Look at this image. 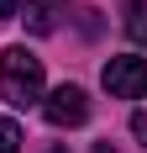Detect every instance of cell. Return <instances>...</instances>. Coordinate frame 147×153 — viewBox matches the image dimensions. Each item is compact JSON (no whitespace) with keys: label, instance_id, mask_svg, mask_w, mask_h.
<instances>
[{"label":"cell","instance_id":"cell-1","mask_svg":"<svg viewBox=\"0 0 147 153\" xmlns=\"http://www.w3.org/2000/svg\"><path fill=\"white\" fill-rule=\"evenodd\" d=\"M0 90L11 106H37L42 100V58L32 48H5L0 53Z\"/></svg>","mask_w":147,"mask_h":153},{"label":"cell","instance_id":"cell-2","mask_svg":"<svg viewBox=\"0 0 147 153\" xmlns=\"http://www.w3.org/2000/svg\"><path fill=\"white\" fill-rule=\"evenodd\" d=\"M105 90L121 95V100H142L147 95V58H137V53H116V58L100 69Z\"/></svg>","mask_w":147,"mask_h":153},{"label":"cell","instance_id":"cell-3","mask_svg":"<svg viewBox=\"0 0 147 153\" xmlns=\"http://www.w3.org/2000/svg\"><path fill=\"white\" fill-rule=\"evenodd\" d=\"M42 111H47L53 127H84L89 122V95L79 90V85H58V90L42 100Z\"/></svg>","mask_w":147,"mask_h":153},{"label":"cell","instance_id":"cell-4","mask_svg":"<svg viewBox=\"0 0 147 153\" xmlns=\"http://www.w3.org/2000/svg\"><path fill=\"white\" fill-rule=\"evenodd\" d=\"M121 27H126V37L137 48H147V0H126L121 5Z\"/></svg>","mask_w":147,"mask_h":153},{"label":"cell","instance_id":"cell-5","mask_svg":"<svg viewBox=\"0 0 147 153\" xmlns=\"http://www.w3.org/2000/svg\"><path fill=\"white\" fill-rule=\"evenodd\" d=\"M0 153H21V127L11 116H0Z\"/></svg>","mask_w":147,"mask_h":153},{"label":"cell","instance_id":"cell-6","mask_svg":"<svg viewBox=\"0 0 147 153\" xmlns=\"http://www.w3.org/2000/svg\"><path fill=\"white\" fill-rule=\"evenodd\" d=\"M26 27H32V32H53V16H47L42 0H32V5H26Z\"/></svg>","mask_w":147,"mask_h":153},{"label":"cell","instance_id":"cell-7","mask_svg":"<svg viewBox=\"0 0 147 153\" xmlns=\"http://www.w3.org/2000/svg\"><path fill=\"white\" fill-rule=\"evenodd\" d=\"M132 137L147 143V111H137V116H132Z\"/></svg>","mask_w":147,"mask_h":153},{"label":"cell","instance_id":"cell-8","mask_svg":"<svg viewBox=\"0 0 147 153\" xmlns=\"http://www.w3.org/2000/svg\"><path fill=\"white\" fill-rule=\"evenodd\" d=\"M16 11H21V0H0V21H11Z\"/></svg>","mask_w":147,"mask_h":153},{"label":"cell","instance_id":"cell-9","mask_svg":"<svg viewBox=\"0 0 147 153\" xmlns=\"http://www.w3.org/2000/svg\"><path fill=\"white\" fill-rule=\"evenodd\" d=\"M95 153H110V143H100V148H95Z\"/></svg>","mask_w":147,"mask_h":153},{"label":"cell","instance_id":"cell-10","mask_svg":"<svg viewBox=\"0 0 147 153\" xmlns=\"http://www.w3.org/2000/svg\"><path fill=\"white\" fill-rule=\"evenodd\" d=\"M47 153H68V148H47Z\"/></svg>","mask_w":147,"mask_h":153}]
</instances>
